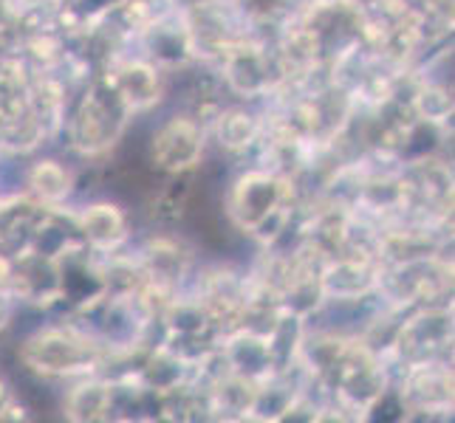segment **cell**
I'll use <instances>...</instances> for the list:
<instances>
[{
  "mask_svg": "<svg viewBox=\"0 0 455 423\" xmlns=\"http://www.w3.org/2000/svg\"><path fill=\"white\" fill-rule=\"evenodd\" d=\"M108 344L80 325H49L31 333L20 348V362L37 379H83L97 372Z\"/></svg>",
  "mask_w": 455,
  "mask_h": 423,
  "instance_id": "6da1fadb",
  "label": "cell"
},
{
  "mask_svg": "<svg viewBox=\"0 0 455 423\" xmlns=\"http://www.w3.org/2000/svg\"><path fill=\"white\" fill-rule=\"evenodd\" d=\"M207 150V121L190 111L164 119L153 130L148 145V161L167 176H187L198 169Z\"/></svg>",
  "mask_w": 455,
  "mask_h": 423,
  "instance_id": "7a4b0ae2",
  "label": "cell"
},
{
  "mask_svg": "<svg viewBox=\"0 0 455 423\" xmlns=\"http://www.w3.org/2000/svg\"><path fill=\"white\" fill-rule=\"evenodd\" d=\"M74 226L80 231L88 252L114 255L131 240V221L119 203L93 200L74 215Z\"/></svg>",
  "mask_w": 455,
  "mask_h": 423,
  "instance_id": "3957f363",
  "label": "cell"
},
{
  "mask_svg": "<svg viewBox=\"0 0 455 423\" xmlns=\"http://www.w3.org/2000/svg\"><path fill=\"white\" fill-rule=\"evenodd\" d=\"M207 124H210L207 133H212L215 145L229 155L246 153L263 141V119L246 105L221 107Z\"/></svg>",
  "mask_w": 455,
  "mask_h": 423,
  "instance_id": "277c9868",
  "label": "cell"
},
{
  "mask_svg": "<svg viewBox=\"0 0 455 423\" xmlns=\"http://www.w3.org/2000/svg\"><path fill=\"white\" fill-rule=\"evenodd\" d=\"M74 184V169L57 159H40L26 169V186L43 209H60L71 198Z\"/></svg>",
  "mask_w": 455,
  "mask_h": 423,
  "instance_id": "5b68a950",
  "label": "cell"
},
{
  "mask_svg": "<svg viewBox=\"0 0 455 423\" xmlns=\"http://www.w3.org/2000/svg\"><path fill=\"white\" fill-rule=\"evenodd\" d=\"M62 412L71 420H102L114 412V381L83 375V381L62 398Z\"/></svg>",
  "mask_w": 455,
  "mask_h": 423,
  "instance_id": "8992f818",
  "label": "cell"
},
{
  "mask_svg": "<svg viewBox=\"0 0 455 423\" xmlns=\"http://www.w3.org/2000/svg\"><path fill=\"white\" fill-rule=\"evenodd\" d=\"M9 319H12V300H9L6 288H0V331L9 325Z\"/></svg>",
  "mask_w": 455,
  "mask_h": 423,
  "instance_id": "52a82bcc",
  "label": "cell"
},
{
  "mask_svg": "<svg viewBox=\"0 0 455 423\" xmlns=\"http://www.w3.org/2000/svg\"><path fill=\"white\" fill-rule=\"evenodd\" d=\"M12 403H14V393H12V387H9L4 379H0V418L6 415V410H9Z\"/></svg>",
  "mask_w": 455,
  "mask_h": 423,
  "instance_id": "ba28073f",
  "label": "cell"
}]
</instances>
